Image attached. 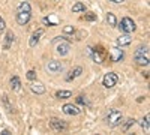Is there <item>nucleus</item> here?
I'll use <instances>...</instances> for the list:
<instances>
[{"instance_id":"3","label":"nucleus","mask_w":150,"mask_h":135,"mask_svg":"<svg viewBox=\"0 0 150 135\" xmlns=\"http://www.w3.org/2000/svg\"><path fill=\"white\" fill-rule=\"evenodd\" d=\"M102 83H104V86H105L107 89L114 87V86L119 83V77H117V74H116V72H108V74H105V77H104Z\"/></svg>"},{"instance_id":"8","label":"nucleus","mask_w":150,"mask_h":135,"mask_svg":"<svg viewBox=\"0 0 150 135\" xmlns=\"http://www.w3.org/2000/svg\"><path fill=\"white\" fill-rule=\"evenodd\" d=\"M123 59V51L119 48H111V62H120Z\"/></svg>"},{"instance_id":"11","label":"nucleus","mask_w":150,"mask_h":135,"mask_svg":"<svg viewBox=\"0 0 150 135\" xmlns=\"http://www.w3.org/2000/svg\"><path fill=\"white\" fill-rule=\"evenodd\" d=\"M47 68H48L50 72H60L62 71V63L57 62V60H51V62H48Z\"/></svg>"},{"instance_id":"17","label":"nucleus","mask_w":150,"mask_h":135,"mask_svg":"<svg viewBox=\"0 0 150 135\" xmlns=\"http://www.w3.org/2000/svg\"><path fill=\"white\" fill-rule=\"evenodd\" d=\"M14 38H15V36H14V33H12V32H8L6 33V41H5V50H8V48L11 47V44L12 42H14Z\"/></svg>"},{"instance_id":"21","label":"nucleus","mask_w":150,"mask_h":135,"mask_svg":"<svg viewBox=\"0 0 150 135\" xmlns=\"http://www.w3.org/2000/svg\"><path fill=\"white\" fill-rule=\"evenodd\" d=\"M135 56H149V47H140L135 51Z\"/></svg>"},{"instance_id":"2","label":"nucleus","mask_w":150,"mask_h":135,"mask_svg":"<svg viewBox=\"0 0 150 135\" xmlns=\"http://www.w3.org/2000/svg\"><path fill=\"white\" fill-rule=\"evenodd\" d=\"M135 29H137L135 23H134L129 17L122 18V21H120V30H122L123 33H132Z\"/></svg>"},{"instance_id":"1","label":"nucleus","mask_w":150,"mask_h":135,"mask_svg":"<svg viewBox=\"0 0 150 135\" xmlns=\"http://www.w3.org/2000/svg\"><path fill=\"white\" fill-rule=\"evenodd\" d=\"M123 122V114L119 111V110H108L107 113V123L111 126V128H116V126H120Z\"/></svg>"},{"instance_id":"9","label":"nucleus","mask_w":150,"mask_h":135,"mask_svg":"<svg viewBox=\"0 0 150 135\" xmlns=\"http://www.w3.org/2000/svg\"><path fill=\"white\" fill-rule=\"evenodd\" d=\"M131 42H132V38L129 36V33H125V35L120 36V38H117V45H120V47H126Z\"/></svg>"},{"instance_id":"4","label":"nucleus","mask_w":150,"mask_h":135,"mask_svg":"<svg viewBox=\"0 0 150 135\" xmlns=\"http://www.w3.org/2000/svg\"><path fill=\"white\" fill-rule=\"evenodd\" d=\"M62 110H63V113L68 114V116H77V114L81 113V110L77 105H72V104H65Z\"/></svg>"},{"instance_id":"26","label":"nucleus","mask_w":150,"mask_h":135,"mask_svg":"<svg viewBox=\"0 0 150 135\" xmlns=\"http://www.w3.org/2000/svg\"><path fill=\"white\" fill-rule=\"evenodd\" d=\"M84 20H87V21H95V20H96V15H95V14H87V15H84Z\"/></svg>"},{"instance_id":"13","label":"nucleus","mask_w":150,"mask_h":135,"mask_svg":"<svg viewBox=\"0 0 150 135\" xmlns=\"http://www.w3.org/2000/svg\"><path fill=\"white\" fill-rule=\"evenodd\" d=\"M83 74V68L81 66H77L75 69H72L71 72H69V75L66 77V81H72L74 78H77V77H80Z\"/></svg>"},{"instance_id":"6","label":"nucleus","mask_w":150,"mask_h":135,"mask_svg":"<svg viewBox=\"0 0 150 135\" xmlns=\"http://www.w3.org/2000/svg\"><path fill=\"white\" fill-rule=\"evenodd\" d=\"M32 15H30V12H20L18 11V14H17V21L20 26H24V24H27L30 21Z\"/></svg>"},{"instance_id":"30","label":"nucleus","mask_w":150,"mask_h":135,"mask_svg":"<svg viewBox=\"0 0 150 135\" xmlns=\"http://www.w3.org/2000/svg\"><path fill=\"white\" fill-rule=\"evenodd\" d=\"M2 134H3V135H9V131H8V129H5V131H3Z\"/></svg>"},{"instance_id":"10","label":"nucleus","mask_w":150,"mask_h":135,"mask_svg":"<svg viewBox=\"0 0 150 135\" xmlns=\"http://www.w3.org/2000/svg\"><path fill=\"white\" fill-rule=\"evenodd\" d=\"M44 35V30L42 29H39V30H36L33 35H32V38H30V41H29V45L30 47H35L38 42H39V38Z\"/></svg>"},{"instance_id":"18","label":"nucleus","mask_w":150,"mask_h":135,"mask_svg":"<svg viewBox=\"0 0 150 135\" xmlns=\"http://www.w3.org/2000/svg\"><path fill=\"white\" fill-rule=\"evenodd\" d=\"M107 21H108L110 26H112V27L117 26V18H116L114 14H111V12H108V14H107Z\"/></svg>"},{"instance_id":"25","label":"nucleus","mask_w":150,"mask_h":135,"mask_svg":"<svg viewBox=\"0 0 150 135\" xmlns=\"http://www.w3.org/2000/svg\"><path fill=\"white\" fill-rule=\"evenodd\" d=\"M134 123H135V120H134V119H129V120H126V125L123 126V129H125V131H128V129H129V126H132Z\"/></svg>"},{"instance_id":"27","label":"nucleus","mask_w":150,"mask_h":135,"mask_svg":"<svg viewBox=\"0 0 150 135\" xmlns=\"http://www.w3.org/2000/svg\"><path fill=\"white\" fill-rule=\"evenodd\" d=\"M5 29H6V23H5V20L2 17H0V32H3Z\"/></svg>"},{"instance_id":"15","label":"nucleus","mask_w":150,"mask_h":135,"mask_svg":"<svg viewBox=\"0 0 150 135\" xmlns=\"http://www.w3.org/2000/svg\"><path fill=\"white\" fill-rule=\"evenodd\" d=\"M11 87H12V90H20L21 89V81H20L18 77H12L11 78Z\"/></svg>"},{"instance_id":"14","label":"nucleus","mask_w":150,"mask_h":135,"mask_svg":"<svg viewBox=\"0 0 150 135\" xmlns=\"http://www.w3.org/2000/svg\"><path fill=\"white\" fill-rule=\"evenodd\" d=\"M135 62L140 66H149V56H135Z\"/></svg>"},{"instance_id":"23","label":"nucleus","mask_w":150,"mask_h":135,"mask_svg":"<svg viewBox=\"0 0 150 135\" xmlns=\"http://www.w3.org/2000/svg\"><path fill=\"white\" fill-rule=\"evenodd\" d=\"M77 102L78 104H83V105H89V101L86 99V96H78L77 98Z\"/></svg>"},{"instance_id":"12","label":"nucleus","mask_w":150,"mask_h":135,"mask_svg":"<svg viewBox=\"0 0 150 135\" xmlns=\"http://www.w3.org/2000/svg\"><path fill=\"white\" fill-rule=\"evenodd\" d=\"M30 89H32V92L36 93V95H42V93H45V86H44L42 83H33V84L30 86Z\"/></svg>"},{"instance_id":"16","label":"nucleus","mask_w":150,"mask_h":135,"mask_svg":"<svg viewBox=\"0 0 150 135\" xmlns=\"http://www.w3.org/2000/svg\"><path fill=\"white\" fill-rule=\"evenodd\" d=\"M71 96H72V92H69V90H59L56 93V98H59V99H68Z\"/></svg>"},{"instance_id":"5","label":"nucleus","mask_w":150,"mask_h":135,"mask_svg":"<svg viewBox=\"0 0 150 135\" xmlns=\"http://www.w3.org/2000/svg\"><path fill=\"white\" fill-rule=\"evenodd\" d=\"M50 125H51V128L56 129V131H66L68 129V123H65L63 120H59V119H51Z\"/></svg>"},{"instance_id":"19","label":"nucleus","mask_w":150,"mask_h":135,"mask_svg":"<svg viewBox=\"0 0 150 135\" xmlns=\"http://www.w3.org/2000/svg\"><path fill=\"white\" fill-rule=\"evenodd\" d=\"M18 11H20V12H30V11H32L30 3H29V2H23V3L18 6Z\"/></svg>"},{"instance_id":"7","label":"nucleus","mask_w":150,"mask_h":135,"mask_svg":"<svg viewBox=\"0 0 150 135\" xmlns=\"http://www.w3.org/2000/svg\"><path fill=\"white\" fill-rule=\"evenodd\" d=\"M69 50H71V44L69 42H60L57 45V53L60 56H66L69 53Z\"/></svg>"},{"instance_id":"24","label":"nucleus","mask_w":150,"mask_h":135,"mask_svg":"<svg viewBox=\"0 0 150 135\" xmlns=\"http://www.w3.org/2000/svg\"><path fill=\"white\" fill-rule=\"evenodd\" d=\"M27 80H30V81H35L36 80V72L35 71H29L27 72Z\"/></svg>"},{"instance_id":"29","label":"nucleus","mask_w":150,"mask_h":135,"mask_svg":"<svg viewBox=\"0 0 150 135\" xmlns=\"http://www.w3.org/2000/svg\"><path fill=\"white\" fill-rule=\"evenodd\" d=\"M110 2H112V3H123L125 0H110Z\"/></svg>"},{"instance_id":"28","label":"nucleus","mask_w":150,"mask_h":135,"mask_svg":"<svg viewBox=\"0 0 150 135\" xmlns=\"http://www.w3.org/2000/svg\"><path fill=\"white\" fill-rule=\"evenodd\" d=\"M63 32H65V33H74V27H71V26H66V27L63 29Z\"/></svg>"},{"instance_id":"20","label":"nucleus","mask_w":150,"mask_h":135,"mask_svg":"<svg viewBox=\"0 0 150 135\" xmlns=\"http://www.w3.org/2000/svg\"><path fill=\"white\" fill-rule=\"evenodd\" d=\"M84 11H86V6L81 2H77L72 6V12H84Z\"/></svg>"},{"instance_id":"22","label":"nucleus","mask_w":150,"mask_h":135,"mask_svg":"<svg viewBox=\"0 0 150 135\" xmlns=\"http://www.w3.org/2000/svg\"><path fill=\"white\" fill-rule=\"evenodd\" d=\"M149 120H150V116H149V114H146V117L141 120V128H143V129H146L147 132L150 131V126H149Z\"/></svg>"}]
</instances>
